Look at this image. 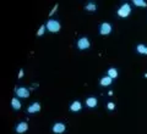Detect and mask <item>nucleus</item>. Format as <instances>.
<instances>
[{
	"label": "nucleus",
	"mask_w": 147,
	"mask_h": 134,
	"mask_svg": "<svg viewBox=\"0 0 147 134\" xmlns=\"http://www.w3.org/2000/svg\"><path fill=\"white\" fill-rule=\"evenodd\" d=\"M45 27H47V29L49 32H52V33H57V32H59L60 28H61L60 23H59L58 21H55V20H49L47 22V25H45Z\"/></svg>",
	"instance_id": "obj_1"
},
{
	"label": "nucleus",
	"mask_w": 147,
	"mask_h": 134,
	"mask_svg": "<svg viewBox=\"0 0 147 134\" xmlns=\"http://www.w3.org/2000/svg\"><path fill=\"white\" fill-rule=\"evenodd\" d=\"M130 13H131V7H130L129 4H124V5H121L120 7H119V10H118V15L120 17H123V18L127 17Z\"/></svg>",
	"instance_id": "obj_2"
},
{
	"label": "nucleus",
	"mask_w": 147,
	"mask_h": 134,
	"mask_svg": "<svg viewBox=\"0 0 147 134\" xmlns=\"http://www.w3.org/2000/svg\"><path fill=\"white\" fill-rule=\"evenodd\" d=\"M90 47H91V43H90V40L87 37H82V38H80L79 41H77V48L80 50H86Z\"/></svg>",
	"instance_id": "obj_3"
},
{
	"label": "nucleus",
	"mask_w": 147,
	"mask_h": 134,
	"mask_svg": "<svg viewBox=\"0 0 147 134\" xmlns=\"http://www.w3.org/2000/svg\"><path fill=\"white\" fill-rule=\"evenodd\" d=\"M112 32V25L108 23V22H104V23L100 25V29H99V33L102 35H108L110 34Z\"/></svg>",
	"instance_id": "obj_4"
},
{
	"label": "nucleus",
	"mask_w": 147,
	"mask_h": 134,
	"mask_svg": "<svg viewBox=\"0 0 147 134\" xmlns=\"http://www.w3.org/2000/svg\"><path fill=\"white\" fill-rule=\"evenodd\" d=\"M65 129H66L65 124L61 123V122H58V123H55L53 126V132L55 134H63L64 132H65Z\"/></svg>",
	"instance_id": "obj_5"
},
{
	"label": "nucleus",
	"mask_w": 147,
	"mask_h": 134,
	"mask_svg": "<svg viewBox=\"0 0 147 134\" xmlns=\"http://www.w3.org/2000/svg\"><path fill=\"white\" fill-rule=\"evenodd\" d=\"M16 95L20 96V98H28L30 96V90L27 88H17L16 89Z\"/></svg>",
	"instance_id": "obj_6"
},
{
	"label": "nucleus",
	"mask_w": 147,
	"mask_h": 134,
	"mask_svg": "<svg viewBox=\"0 0 147 134\" xmlns=\"http://www.w3.org/2000/svg\"><path fill=\"white\" fill-rule=\"evenodd\" d=\"M27 129H28V124H27L26 122H20L16 126V132L18 134H22V133L27 132Z\"/></svg>",
	"instance_id": "obj_7"
},
{
	"label": "nucleus",
	"mask_w": 147,
	"mask_h": 134,
	"mask_svg": "<svg viewBox=\"0 0 147 134\" xmlns=\"http://www.w3.org/2000/svg\"><path fill=\"white\" fill-rule=\"evenodd\" d=\"M28 111L30 113H36V112H38V111H40V104L39 103H33L32 105L28 106Z\"/></svg>",
	"instance_id": "obj_8"
},
{
	"label": "nucleus",
	"mask_w": 147,
	"mask_h": 134,
	"mask_svg": "<svg viewBox=\"0 0 147 134\" xmlns=\"http://www.w3.org/2000/svg\"><path fill=\"white\" fill-rule=\"evenodd\" d=\"M97 99L96 98H93V96H91V98H87V100H86V105L88 106V107H96V106H97Z\"/></svg>",
	"instance_id": "obj_9"
},
{
	"label": "nucleus",
	"mask_w": 147,
	"mask_h": 134,
	"mask_svg": "<svg viewBox=\"0 0 147 134\" xmlns=\"http://www.w3.org/2000/svg\"><path fill=\"white\" fill-rule=\"evenodd\" d=\"M82 107V105L80 101H74V103L70 105V110L72 111V112H77V111H80Z\"/></svg>",
	"instance_id": "obj_10"
},
{
	"label": "nucleus",
	"mask_w": 147,
	"mask_h": 134,
	"mask_svg": "<svg viewBox=\"0 0 147 134\" xmlns=\"http://www.w3.org/2000/svg\"><path fill=\"white\" fill-rule=\"evenodd\" d=\"M112 81L113 79L109 76H105V77H103L102 79H100V85L102 87H108V85L112 84Z\"/></svg>",
	"instance_id": "obj_11"
},
{
	"label": "nucleus",
	"mask_w": 147,
	"mask_h": 134,
	"mask_svg": "<svg viewBox=\"0 0 147 134\" xmlns=\"http://www.w3.org/2000/svg\"><path fill=\"white\" fill-rule=\"evenodd\" d=\"M136 50L139 54H142V55H147V47L144 44H139L136 47Z\"/></svg>",
	"instance_id": "obj_12"
},
{
	"label": "nucleus",
	"mask_w": 147,
	"mask_h": 134,
	"mask_svg": "<svg viewBox=\"0 0 147 134\" xmlns=\"http://www.w3.org/2000/svg\"><path fill=\"white\" fill-rule=\"evenodd\" d=\"M11 105H12V109L13 110H20L21 109V103H20V100L16 99V98H13L11 100Z\"/></svg>",
	"instance_id": "obj_13"
},
{
	"label": "nucleus",
	"mask_w": 147,
	"mask_h": 134,
	"mask_svg": "<svg viewBox=\"0 0 147 134\" xmlns=\"http://www.w3.org/2000/svg\"><path fill=\"white\" fill-rule=\"evenodd\" d=\"M108 76L112 78V79L113 78H117L118 77V70L117 68H109L108 70Z\"/></svg>",
	"instance_id": "obj_14"
},
{
	"label": "nucleus",
	"mask_w": 147,
	"mask_h": 134,
	"mask_svg": "<svg viewBox=\"0 0 147 134\" xmlns=\"http://www.w3.org/2000/svg\"><path fill=\"white\" fill-rule=\"evenodd\" d=\"M134 5L135 6H140V7H146L147 3L144 1V0H134Z\"/></svg>",
	"instance_id": "obj_15"
},
{
	"label": "nucleus",
	"mask_w": 147,
	"mask_h": 134,
	"mask_svg": "<svg viewBox=\"0 0 147 134\" xmlns=\"http://www.w3.org/2000/svg\"><path fill=\"white\" fill-rule=\"evenodd\" d=\"M96 4L94 3H88L87 5L85 6V10H87V11H96Z\"/></svg>",
	"instance_id": "obj_16"
},
{
	"label": "nucleus",
	"mask_w": 147,
	"mask_h": 134,
	"mask_svg": "<svg viewBox=\"0 0 147 134\" xmlns=\"http://www.w3.org/2000/svg\"><path fill=\"white\" fill-rule=\"evenodd\" d=\"M45 28H47V27H45V25H42V26H40V27H39V29H38V32H37V35H38V37H42V35L44 34Z\"/></svg>",
	"instance_id": "obj_17"
},
{
	"label": "nucleus",
	"mask_w": 147,
	"mask_h": 134,
	"mask_svg": "<svg viewBox=\"0 0 147 134\" xmlns=\"http://www.w3.org/2000/svg\"><path fill=\"white\" fill-rule=\"evenodd\" d=\"M107 107H108L109 110H114V109H115V105H114V103H108Z\"/></svg>",
	"instance_id": "obj_18"
},
{
	"label": "nucleus",
	"mask_w": 147,
	"mask_h": 134,
	"mask_svg": "<svg viewBox=\"0 0 147 134\" xmlns=\"http://www.w3.org/2000/svg\"><path fill=\"white\" fill-rule=\"evenodd\" d=\"M57 10H58V5H55V6L53 7V10H52V11H50V13H49V16H53V15H54V13H55V12H57Z\"/></svg>",
	"instance_id": "obj_19"
},
{
	"label": "nucleus",
	"mask_w": 147,
	"mask_h": 134,
	"mask_svg": "<svg viewBox=\"0 0 147 134\" xmlns=\"http://www.w3.org/2000/svg\"><path fill=\"white\" fill-rule=\"evenodd\" d=\"M17 77L20 78V79H21L22 77H24V70H20V72H18V76H17Z\"/></svg>",
	"instance_id": "obj_20"
}]
</instances>
